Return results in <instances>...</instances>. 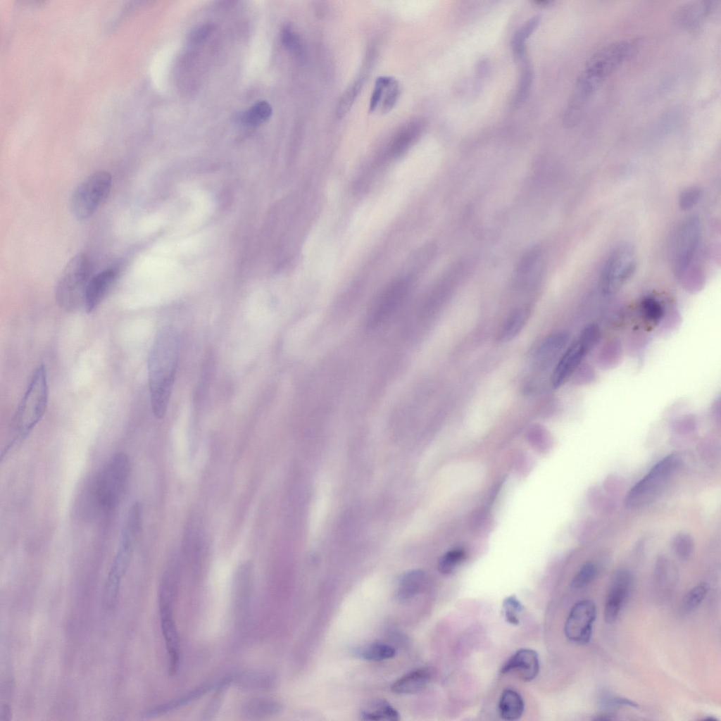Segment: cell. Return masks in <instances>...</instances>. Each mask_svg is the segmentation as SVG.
Segmentation results:
<instances>
[{
	"label": "cell",
	"mask_w": 721,
	"mask_h": 721,
	"mask_svg": "<svg viewBox=\"0 0 721 721\" xmlns=\"http://www.w3.org/2000/svg\"><path fill=\"white\" fill-rule=\"evenodd\" d=\"M410 286L409 277L399 278L391 282L372 306L368 314L367 326L375 328L389 319L404 301Z\"/></svg>",
	"instance_id": "obj_13"
},
{
	"label": "cell",
	"mask_w": 721,
	"mask_h": 721,
	"mask_svg": "<svg viewBox=\"0 0 721 721\" xmlns=\"http://www.w3.org/2000/svg\"><path fill=\"white\" fill-rule=\"evenodd\" d=\"M49 401L46 367L39 365L33 372L13 419V443L25 438L43 417Z\"/></svg>",
	"instance_id": "obj_5"
},
{
	"label": "cell",
	"mask_w": 721,
	"mask_h": 721,
	"mask_svg": "<svg viewBox=\"0 0 721 721\" xmlns=\"http://www.w3.org/2000/svg\"><path fill=\"white\" fill-rule=\"evenodd\" d=\"M709 590L706 582H701L692 587L684 596L682 608L685 612H691L697 608L706 597Z\"/></svg>",
	"instance_id": "obj_34"
},
{
	"label": "cell",
	"mask_w": 721,
	"mask_h": 721,
	"mask_svg": "<svg viewBox=\"0 0 721 721\" xmlns=\"http://www.w3.org/2000/svg\"><path fill=\"white\" fill-rule=\"evenodd\" d=\"M427 581L426 572L422 570H413L403 573L399 578L396 595L400 601H406L420 593Z\"/></svg>",
	"instance_id": "obj_21"
},
{
	"label": "cell",
	"mask_w": 721,
	"mask_h": 721,
	"mask_svg": "<svg viewBox=\"0 0 721 721\" xmlns=\"http://www.w3.org/2000/svg\"><path fill=\"white\" fill-rule=\"evenodd\" d=\"M365 75L366 71H363L346 90L337 107V118H342L349 111L363 86Z\"/></svg>",
	"instance_id": "obj_31"
},
{
	"label": "cell",
	"mask_w": 721,
	"mask_h": 721,
	"mask_svg": "<svg viewBox=\"0 0 721 721\" xmlns=\"http://www.w3.org/2000/svg\"><path fill=\"white\" fill-rule=\"evenodd\" d=\"M392 79L393 77L389 76H380L377 78L370 101V112L374 111L380 104L384 90L389 84Z\"/></svg>",
	"instance_id": "obj_42"
},
{
	"label": "cell",
	"mask_w": 721,
	"mask_h": 721,
	"mask_svg": "<svg viewBox=\"0 0 721 721\" xmlns=\"http://www.w3.org/2000/svg\"><path fill=\"white\" fill-rule=\"evenodd\" d=\"M598 705L603 711L606 712H611V710L624 706L634 708L638 706V704L632 700L609 693H604L601 695L598 698Z\"/></svg>",
	"instance_id": "obj_38"
},
{
	"label": "cell",
	"mask_w": 721,
	"mask_h": 721,
	"mask_svg": "<svg viewBox=\"0 0 721 721\" xmlns=\"http://www.w3.org/2000/svg\"><path fill=\"white\" fill-rule=\"evenodd\" d=\"M599 338L600 332L595 325H589L582 331L563 354L553 370L551 382L554 388L561 386L575 372Z\"/></svg>",
	"instance_id": "obj_11"
},
{
	"label": "cell",
	"mask_w": 721,
	"mask_h": 721,
	"mask_svg": "<svg viewBox=\"0 0 721 721\" xmlns=\"http://www.w3.org/2000/svg\"><path fill=\"white\" fill-rule=\"evenodd\" d=\"M214 686L215 685L204 684L196 687V689H194L177 697L176 698L158 704L149 709L144 713V717L146 718L153 717L178 708L182 706L187 705L193 701L201 697Z\"/></svg>",
	"instance_id": "obj_22"
},
{
	"label": "cell",
	"mask_w": 721,
	"mask_h": 721,
	"mask_svg": "<svg viewBox=\"0 0 721 721\" xmlns=\"http://www.w3.org/2000/svg\"><path fill=\"white\" fill-rule=\"evenodd\" d=\"M639 44V39H625L609 43L596 51L585 62L575 83L563 115V125L575 126L585 106L601 83L632 56Z\"/></svg>",
	"instance_id": "obj_1"
},
{
	"label": "cell",
	"mask_w": 721,
	"mask_h": 721,
	"mask_svg": "<svg viewBox=\"0 0 721 721\" xmlns=\"http://www.w3.org/2000/svg\"><path fill=\"white\" fill-rule=\"evenodd\" d=\"M672 546L677 556L683 560L689 559L694 548L692 537L685 533H679L672 540Z\"/></svg>",
	"instance_id": "obj_39"
},
{
	"label": "cell",
	"mask_w": 721,
	"mask_h": 721,
	"mask_svg": "<svg viewBox=\"0 0 721 721\" xmlns=\"http://www.w3.org/2000/svg\"><path fill=\"white\" fill-rule=\"evenodd\" d=\"M400 93V89L398 82L393 78L389 84L385 87L382 100L380 101V108L382 113L389 112L395 105Z\"/></svg>",
	"instance_id": "obj_41"
},
{
	"label": "cell",
	"mask_w": 721,
	"mask_h": 721,
	"mask_svg": "<svg viewBox=\"0 0 721 721\" xmlns=\"http://www.w3.org/2000/svg\"><path fill=\"white\" fill-rule=\"evenodd\" d=\"M237 682H240L242 685L246 686V688H264L269 686L271 679L270 677L266 675L249 674L242 676Z\"/></svg>",
	"instance_id": "obj_45"
},
{
	"label": "cell",
	"mask_w": 721,
	"mask_h": 721,
	"mask_svg": "<svg viewBox=\"0 0 721 721\" xmlns=\"http://www.w3.org/2000/svg\"><path fill=\"white\" fill-rule=\"evenodd\" d=\"M272 114V107L265 101H261L253 105L249 110L241 115L243 124L256 127L265 122Z\"/></svg>",
	"instance_id": "obj_29"
},
{
	"label": "cell",
	"mask_w": 721,
	"mask_h": 721,
	"mask_svg": "<svg viewBox=\"0 0 721 721\" xmlns=\"http://www.w3.org/2000/svg\"><path fill=\"white\" fill-rule=\"evenodd\" d=\"M539 254L540 250L537 246L533 247L526 252L519 263L518 272L520 275H524L529 272L539 257Z\"/></svg>",
	"instance_id": "obj_46"
},
{
	"label": "cell",
	"mask_w": 721,
	"mask_h": 721,
	"mask_svg": "<svg viewBox=\"0 0 721 721\" xmlns=\"http://www.w3.org/2000/svg\"><path fill=\"white\" fill-rule=\"evenodd\" d=\"M528 315L526 309L515 310L507 319L499 334V339L507 341L515 337L525 325Z\"/></svg>",
	"instance_id": "obj_30"
},
{
	"label": "cell",
	"mask_w": 721,
	"mask_h": 721,
	"mask_svg": "<svg viewBox=\"0 0 721 721\" xmlns=\"http://www.w3.org/2000/svg\"><path fill=\"white\" fill-rule=\"evenodd\" d=\"M568 339V336L565 332L556 333L543 339L534 353L536 365L542 368L548 367L564 347Z\"/></svg>",
	"instance_id": "obj_19"
},
{
	"label": "cell",
	"mask_w": 721,
	"mask_h": 721,
	"mask_svg": "<svg viewBox=\"0 0 721 721\" xmlns=\"http://www.w3.org/2000/svg\"><path fill=\"white\" fill-rule=\"evenodd\" d=\"M282 710L281 704L272 699L253 698L245 702L242 707V714L250 718H261L277 714Z\"/></svg>",
	"instance_id": "obj_26"
},
{
	"label": "cell",
	"mask_w": 721,
	"mask_h": 721,
	"mask_svg": "<svg viewBox=\"0 0 721 721\" xmlns=\"http://www.w3.org/2000/svg\"><path fill=\"white\" fill-rule=\"evenodd\" d=\"M701 238V224L699 218L694 215L682 220L675 231L672 243L671 265L674 274L680 281L691 273L700 251Z\"/></svg>",
	"instance_id": "obj_7"
},
{
	"label": "cell",
	"mask_w": 721,
	"mask_h": 721,
	"mask_svg": "<svg viewBox=\"0 0 721 721\" xmlns=\"http://www.w3.org/2000/svg\"><path fill=\"white\" fill-rule=\"evenodd\" d=\"M534 3L537 5L546 6V5H547L548 4L550 3V1H548V0L535 1Z\"/></svg>",
	"instance_id": "obj_48"
},
{
	"label": "cell",
	"mask_w": 721,
	"mask_h": 721,
	"mask_svg": "<svg viewBox=\"0 0 721 721\" xmlns=\"http://www.w3.org/2000/svg\"><path fill=\"white\" fill-rule=\"evenodd\" d=\"M212 26L204 25L194 29L190 35L191 41L199 43L204 41L212 31Z\"/></svg>",
	"instance_id": "obj_47"
},
{
	"label": "cell",
	"mask_w": 721,
	"mask_h": 721,
	"mask_svg": "<svg viewBox=\"0 0 721 721\" xmlns=\"http://www.w3.org/2000/svg\"><path fill=\"white\" fill-rule=\"evenodd\" d=\"M633 582V575L628 570H619L613 575L604 606V620L607 624L616 620L629 596Z\"/></svg>",
	"instance_id": "obj_15"
},
{
	"label": "cell",
	"mask_w": 721,
	"mask_h": 721,
	"mask_svg": "<svg viewBox=\"0 0 721 721\" xmlns=\"http://www.w3.org/2000/svg\"><path fill=\"white\" fill-rule=\"evenodd\" d=\"M532 80L533 73L531 66L527 63H524L513 101L514 108H518L525 102L530 92Z\"/></svg>",
	"instance_id": "obj_32"
},
{
	"label": "cell",
	"mask_w": 721,
	"mask_h": 721,
	"mask_svg": "<svg viewBox=\"0 0 721 721\" xmlns=\"http://www.w3.org/2000/svg\"><path fill=\"white\" fill-rule=\"evenodd\" d=\"M524 606L515 596L506 597L503 602V610L506 621L513 625L519 624L518 614Z\"/></svg>",
	"instance_id": "obj_40"
},
{
	"label": "cell",
	"mask_w": 721,
	"mask_h": 721,
	"mask_svg": "<svg viewBox=\"0 0 721 721\" xmlns=\"http://www.w3.org/2000/svg\"><path fill=\"white\" fill-rule=\"evenodd\" d=\"M395 653L394 647L383 643H373L356 651V654L359 658L370 661L387 660L394 657Z\"/></svg>",
	"instance_id": "obj_28"
},
{
	"label": "cell",
	"mask_w": 721,
	"mask_h": 721,
	"mask_svg": "<svg viewBox=\"0 0 721 721\" xmlns=\"http://www.w3.org/2000/svg\"><path fill=\"white\" fill-rule=\"evenodd\" d=\"M597 575V568L591 562L584 563L571 582V587L574 589H581L589 584Z\"/></svg>",
	"instance_id": "obj_37"
},
{
	"label": "cell",
	"mask_w": 721,
	"mask_h": 721,
	"mask_svg": "<svg viewBox=\"0 0 721 721\" xmlns=\"http://www.w3.org/2000/svg\"><path fill=\"white\" fill-rule=\"evenodd\" d=\"M425 124L422 120H416L410 122L397 134L393 141L390 153L393 156H399L403 153L413 141L420 136L424 129Z\"/></svg>",
	"instance_id": "obj_25"
},
{
	"label": "cell",
	"mask_w": 721,
	"mask_h": 721,
	"mask_svg": "<svg viewBox=\"0 0 721 721\" xmlns=\"http://www.w3.org/2000/svg\"><path fill=\"white\" fill-rule=\"evenodd\" d=\"M641 311L644 318L652 324L658 323L665 314L663 304L652 296H646L642 299Z\"/></svg>",
	"instance_id": "obj_33"
},
{
	"label": "cell",
	"mask_w": 721,
	"mask_h": 721,
	"mask_svg": "<svg viewBox=\"0 0 721 721\" xmlns=\"http://www.w3.org/2000/svg\"><path fill=\"white\" fill-rule=\"evenodd\" d=\"M142 523V506L139 502H134L129 509L125 524L121 532L118 548L108 574L104 591V604L106 608H112L115 604L120 583L130 565Z\"/></svg>",
	"instance_id": "obj_3"
},
{
	"label": "cell",
	"mask_w": 721,
	"mask_h": 721,
	"mask_svg": "<svg viewBox=\"0 0 721 721\" xmlns=\"http://www.w3.org/2000/svg\"><path fill=\"white\" fill-rule=\"evenodd\" d=\"M465 553L461 549L451 550L443 555L438 563V570L443 575H449L463 560Z\"/></svg>",
	"instance_id": "obj_36"
},
{
	"label": "cell",
	"mask_w": 721,
	"mask_h": 721,
	"mask_svg": "<svg viewBox=\"0 0 721 721\" xmlns=\"http://www.w3.org/2000/svg\"><path fill=\"white\" fill-rule=\"evenodd\" d=\"M637 268L636 253L633 248L623 244L616 246L605 261L599 278V286L604 294L618 291L633 275Z\"/></svg>",
	"instance_id": "obj_10"
},
{
	"label": "cell",
	"mask_w": 721,
	"mask_h": 721,
	"mask_svg": "<svg viewBox=\"0 0 721 721\" xmlns=\"http://www.w3.org/2000/svg\"><path fill=\"white\" fill-rule=\"evenodd\" d=\"M91 264L84 253L74 256L64 268L55 288V299L61 308L73 312L84 306Z\"/></svg>",
	"instance_id": "obj_6"
},
{
	"label": "cell",
	"mask_w": 721,
	"mask_h": 721,
	"mask_svg": "<svg viewBox=\"0 0 721 721\" xmlns=\"http://www.w3.org/2000/svg\"><path fill=\"white\" fill-rule=\"evenodd\" d=\"M112 184L109 173L96 171L84 179L75 189L70 199V209L80 221L90 218L108 196Z\"/></svg>",
	"instance_id": "obj_9"
},
{
	"label": "cell",
	"mask_w": 721,
	"mask_h": 721,
	"mask_svg": "<svg viewBox=\"0 0 721 721\" xmlns=\"http://www.w3.org/2000/svg\"><path fill=\"white\" fill-rule=\"evenodd\" d=\"M130 472V460L125 453L111 456L91 485L89 497L92 504L105 512L115 509L123 496Z\"/></svg>",
	"instance_id": "obj_4"
},
{
	"label": "cell",
	"mask_w": 721,
	"mask_h": 721,
	"mask_svg": "<svg viewBox=\"0 0 721 721\" xmlns=\"http://www.w3.org/2000/svg\"><path fill=\"white\" fill-rule=\"evenodd\" d=\"M539 671L537 653L530 648L516 651L503 665L502 673L514 672L521 679L529 682L534 679Z\"/></svg>",
	"instance_id": "obj_17"
},
{
	"label": "cell",
	"mask_w": 721,
	"mask_h": 721,
	"mask_svg": "<svg viewBox=\"0 0 721 721\" xmlns=\"http://www.w3.org/2000/svg\"><path fill=\"white\" fill-rule=\"evenodd\" d=\"M360 717L364 720L397 721L400 719L398 711L384 700H375L367 703L361 710Z\"/></svg>",
	"instance_id": "obj_24"
},
{
	"label": "cell",
	"mask_w": 721,
	"mask_h": 721,
	"mask_svg": "<svg viewBox=\"0 0 721 721\" xmlns=\"http://www.w3.org/2000/svg\"><path fill=\"white\" fill-rule=\"evenodd\" d=\"M281 40L289 51L297 54L301 53L302 47L300 39L289 26H286L282 29Z\"/></svg>",
	"instance_id": "obj_43"
},
{
	"label": "cell",
	"mask_w": 721,
	"mask_h": 721,
	"mask_svg": "<svg viewBox=\"0 0 721 721\" xmlns=\"http://www.w3.org/2000/svg\"><path fill=\"white\" fill-rule=\"evenodd\" d=\"M180 354V336L173 326L163 327L156 334L150 349L148 381L153 415L164 418L172 392Z\"/></svg>",
	"instance_id": "obj_2"
},
{
	"label": "cell",
	"mask_w": 721,
	"mask_h": 721,
	"mask_svg": "<svg viewBox=\"0 0 721 721\" xmlns=\"http://www.w3.org/2000/svg\"><path fill=\"white\" fill-rule=\"evenodd\" d=\"M541 16L536 15L525 22L514 34L511 45L517 61H523L525 54V42L540 23Z\"/></svg>",
	"instance_id": "obj_27"
},
{
	"label": "cell",
	"mask_w": 721,
	"mask_h": 721,
	"mask_svg": "<svg viewBox=\"0 0 721 721\" xmlns=\"http://www.w3.org/2000/svg\"><path fill=\"white\" fill-rule=\"evenodd\" d=\"M428 668H420L410 672L396 680L391 686L397 694H415L422 690L431 679Z\"/></svg>",
	"instance_id": "obj_20"
},
{
	"label": "cell",
	"mask_w": 721,
	"mask_h": 721,
	"mask_svg": "<svg viewBox=\"0 0 721 721\" xmlns=\"http://www.w3.org/2000/svg\"><path fill=\"white\" fill-rule=\"evenodd\" d=\"M714 6L713 1H698L686 3L675 12V22L685 27H692L699 24Z\"/></svg>",
	"instance_id": "obj_18"
},
{
	"label": "cell",
	"mask_w": 721,
	"mask_h": 721,
	"mask_svg": "<svg viewBox=\"0 0 721 721\" xmlns=\"http://www.w3.org/2000/svg\"><path fill=\"white\" fill-rule=\"evenodd\" d=\"M232 682V678L227 677L216 684V692L209 701L203 710V716L204 719H211L212 717L216 714L221 706L225 688L227 685L230 684Z\"/></svg>",
	"instance_id": "obj_35"
},
{
	"label": "cell",
	"mask_w": 721,
	"mask_h": 721,
	"mask_svg": "<svg viewBox=\"0 0 721 721\" xmlns=\"http://www.w3.org/2000/svg\"><path fill=\"white\" fill-rule=\"evenodd\" d=\"M174 581L163 578L159 590V611L163 635L168 654L169 672L173 675L180 665V638L173 615Z\"/></svg>",
	"instance_id": "obj_12"
},
{
	"label": "cell",
	"mask_w": 721,
	"mask_h": 721,
	"mask_svg": "<svg viewBox=\"0 0 721 721\" xmlns=\"http://www.w3.org/2000/svg\"><path fill=\"white\" fill-rule=\"evenodd\" d=\"M524 710L523 698L517 691L509 688L503 691L498 703L499 714L503 720H518L522 715Z\"/></svg>",
	"instance_id": "obj_23"
},
{
	"label": "cell",
	"mask_w": 721,
	"mask_h": 721,
	"mask_svg": "<svg viewBox=\"0 0 721 721\" xmlns=\"http://www.w3.org/2000/svg\"><path fill=\"white\" fill-rule=\"evenodd\" d=\"M119 270L117 268H108L92 277L87 285L84 308L90 313L94 311L106 296L118 277Z\"/></svg>",
	"instance_id": "obj_16"
},
{
	"label": "cell",
	"mask_w": 721,
	"mask_h": 721,
	"mask_svg": "<svg viewBox=\"0 0 721 721\" xmlns=\"http://www.w3.org/2000/svg\"><path fill=\"white\" fill-rule=\"evenodd\" d=\"M702 196L701 189L697 187H691L683 191L679 196V206L684 210H688L696 206Z\"/></svg>",
	"instance_id": "obj_44"
},
{
	"label": "cell",
	"mask_w": 721,
	"mask_h": 721,
	"mask_svg": "<svg viewBox=\"0 0 721 721\" xmlns=\"http://www.w3.org/2000/svg\"><path fill=\"white\" fill-rule=\"evenodd\" d=\"M677 454H670L658 462L627 494L625 505L637 508L653 502L661 493L680 465Z\"/></svg>",
	"instance_id": "obj_8"
},
{
	"label": "cell",
	"mask_w": 721,
	"mask_h": 721,
	"mask_svg": "<svg viewBox=\"0 0 721 721\" xmlns=\"http://www.w3.org/2000/svg\"><path fill=\"white\" fill-rule=\"evenodd\" d=\"M596 617V607L591 600H582L572 607L566 619L564 632L572 643L584 645L591 638L593 625Z\"/></svg>",
	"instance_id": "obj_14"
}]
</instances>
